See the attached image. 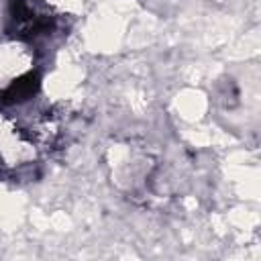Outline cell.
I'll use <instances>...</instances> for the list:
<instances>
[{"label": "cell", "instance_id": "1", "mask_svg": "<svg viewBox=\"0 0 261 261\" xmlns=\"http://www.w3.org/2000/svg\"><path fill=\"white\" fill-rule=\"evenodd\" d=\"M37 88H39L37 75L27 73V75L18 77L16 82H12V84L6 88L4 100H6V102H24V100H29V98L37 92Z\"/></svg>", "mask_w": 261, "mask_h": 261}]
</instances>
